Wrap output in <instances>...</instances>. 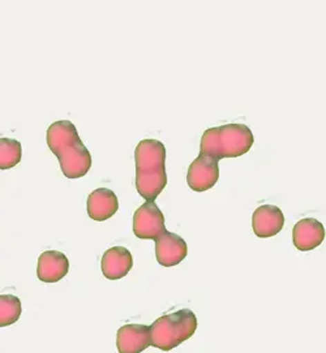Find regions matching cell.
I'll return each mask as SVG.
<instances>
[{
  "instance_id": "10",
  "label": "cell",
  "mask_w": 326,
  "mask_h": 353,
  "mask_svg": "<svg viewBox=\"0 0 326 353\" xmlns=\"http://www.w3.org/2000/svg\"><path fill=\"white\" fill-rule=\"evenodd\" d=\"M285 225V215L274 205H262L257 208L252 216V228L257 237L268 239L280 234Z\"/></svg>"
},
{
  "instance_id": "14",
  "label": "cell",
  "mask_w": 326,
  "mask_h": 353,
  "mask_svg": "<svg viewBox=\"0 0 326 353\" xmlns=\"http://www.w3.org/2000/svg\"><path fill=\"white\" fill-rule=\"evenodd\" d=\"M23 306L19 297L13 294H1L0 296V326L6 327L13 325L21 316Z\"/></svg>"
},
{
  "instance_id": "5",
  "label": "cell",
  "mask_w": 326,
  "mask_h": 353,
  "mask_svg": "<svg viewBox=\"0 0 326 353\" xmlns=\"http://www.w3.org/2000/svg\"><path fill=\"white\" fill-rule=\"evenodd\" d=\"M166 232L164 216L154 202H145L133 215V234L141 240H157Z\"/></svg>"
},
{
  "instance_id": "11",
  "label": "cell",
  "mask_w": 326,
  "mask_h": 353,
  "mask_svg": "<svg viewBox=\"0 0 326 353\" xmlns=\"http://www.w3.org/2000/svg\"><path fill=\"white\" fill-rule=\"evenodd\" d=\"M70 270L67 256L58 250H46L38 259L37 275L44 283H57L61 281Z\"/></svg>"
},
{
  "instance_id": "15",
  "label": "cell",
  "mask_w": 326,
  "mask_h": 353,
  "mask_svg": "<svg viewBox=\"0 0 326 353\" xmlns=\"http://www.w3.org/2000/svg\"><path fill=\"white\" fill-rule=\"evenodd\" d=\"M23 157L21 143L13 139H0V168L10 170L19 165Z\"/></svg>"
},
{
  "instance_id": "8",
  "label": "cell",
  "mask_w": 326,
  "mask_h": 353,
  "mask_svg": "<svg viewBox=\"0 0 326 353\" xmlns=\"http://www.w3.org/2000/svg\"><path fill=\"white\" fill-rule=\"evenodd\" d=\"M324 239V225L315 218H305L294 225L292 243L300 252L314 250L323 244Z\"/></svg>"
},
{
  "instance_id": "6",
  "label": "cell",
  "mask_w": 326,
  "mask_h": 353,
  "mask_svg": "<svg viewBox=\"0 0 326 353\" xmlns=\"http://www.w3.org/2000/svg\"><path fill=\"white\" fill-rule=\"evenodd\" d=\"M220 179L218 161L200 154L191 163L186 174V183L195 192H205L215 185Z\"/></svg>"
},
{
  "instance_id": "1",
  "label": "cell",
  "mask_w": 326,
  "mask_h": 353,
  "mask_svg": "<svg viewBox=\"0 0 326 353\" xmlns=\"http://www.w3.org/2000/svg\"><path fill=\"white\" fill-rule=\"evenodd\" d=\"M47 145L57 155L64 176L80 179L89 172L92 155L82 143L75 124L68 120L55 121L48 127Z\"/></svg>"
},
{
  "instance_id": "3",
  "label": "cell",
  "mask_w": 326,
  "mask_h": 353,
  "mask_svg": "<svg viewBox=\"0 0 326 353\" xmlns=\"http://www.w3.org/2000/svg\"><path fill=\"white\" fill-rule=\"evenodd\" d=\"M253 142V133L245 124H226L204 132L200 143V154L217 161L238 158L248 153Z\"/></svg>"
},
{
  "instance_id": "9",
  "label": "cell",
  "mask_w": 326,
  "mask_h": 353,
  "mask_svg": "<svg viewBox=\"0 0 326 353\" xmlns=\"http://www.w3.org/2000/svg\"><path fill=\"white\" fill-rule=\"evenodd\" d=\"M151 327L145 325H126L117 330L119 353H141L151 347Z\"/></svg>"
},
{
  "instance_id": "13",
  "label": "cell",
  "mask_w": 326,
  "mask_h": 353,
  "mask_svg": "<svg viewBox=\"0 0 326 353\" xmlns=\"http://www.w3.org/2000/svg\"><path fill=\"white\" fill-rule=\"evenodd\" d=\"M119 209L117 194L107 188H98L93 190L86 203L88 215L97 222H105L115 215Z\"/></svg>"
},
{
  "instance_id": "7",
  "label": "cell",
  "mask_w": 326,
  "mask_h": 353,
  "mask_svg": "<svg viewBox=\"0 0 326 353\" xmlns=\"http://www.w3.org/2000/svg\"><path fill=\"white\" fill-rule=\"evenodd\" d=\"M188 247L184 239L173 232H164L155 240V257L160 265L173 268L186 259Z\"/></svg>"
},
{
  "instance_id": "12",
  "label": "cell",
  "mask_w": 326,
  "mask_h": 353,
  "mask_svg": "<svg viewBox=\"0 0 326 353\" xmlns=\"http://www.w3.org/2000/svg\"><path fill=\"white\" fill-rule=\"evenodd\" d=\"M133 266L132 254L127 248L113 247L107 249L101 261L102 272L108 281H119L128 274Z\"/></svg>"
},
{
  "instance_id": "2",
  "label": "cell",
  "mask_w": 326,
  "mask_h": 353,
  "mask_svg": "<svg viewBox=\"0 0 326 353\" xmlns=\"http://www.w3.org/2000/svg\"><path fill=\"white\" fill-rule=\"evenodd\" d=\"M136 189L148 202L161 194L167 185L166 148L158 140H142L135 150Z\"/></svg>"
},
{
  "instance_id": "4",
  "label": "cell",
  "mask_w": 326,
  "mask_h": 353,
  "mask_svg": "<svg viewBox=\"0 0 326 353\" xmlns=\"http://www.w3.org/2000/svg\"><path fill=\"white\" fill-rule=\"evenodd\" d=\"M198 329V318L189 309H182L155 319L151 326V343L161 351H171L188 341Z\"/></svg>"
}]
</instances>
